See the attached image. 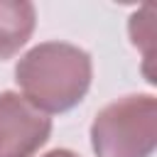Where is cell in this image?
Wrapping results in <instances>:
<instances>
[{
  "mask_svg": "<svg viewBox=\"0 0 157 157\" xmlns=\"http://www.w3.org/2000/svg\"><path fill=\"white\" fill-rule=\"evenodd\" d=\"M93 78L91 54L71 42H39L15 64L22 98L39 113H66L78 105Z\"/></svg>",
  "mask_w": 157,
  "mask_h": 157,
  "instance_id": "obj_1",
  "label": "cell"
},
{
  "mask_svg": "<svg viewBox=\"0 0 157 157\" xmlns=\"http://www.w3.org/2000/svg\"><path fill=\"white\" fill-rule=\"evenodd\" d=\"M96 157H152L157 147V98L130 93L103 105L91 123Z\"/></svg>",
  "mask_w": 157,
  "mask_h": 157,
  "instance_id": "obj_2",
  "label": "cell"
},
{
  "mask_svg": "<svg viewBox=\"0 0 157 157\" xmlns=\"http://www.w3.org/2000/svg\"><path fill=\"white\" fill-rule=\"evenodd\" d=\"M52 135V120L20 93H0V157H34Z\"/></svg>",
  "mask_w": 157,
  "mask_h": 157,
  "instance_id": "obj_3",
  "label": "cell"
},
{
  "mask_svg": "<svg viewBox=\"0 0 157 157\" xmlns=\"http://www.w3.org/2000/svg\"><path fill=\"white\" fill-rule=\"evenodd\" d=\"M37 10L27 0H0V61L15 56L32 37Z\"/></svg>",
  "mask_w": 157,
  "mask_h": 157,
  "instance_id": "obj_4",
  "label": "cell"
},
{
  "mask_svg": "<svg viewBox=\"0 0 157 157\" xmlns=\"http://www.w3.org/2000/svg\"><path fill=\"white\" fill-rule=\"evenodd\" d=\"M128 34H130V42L132 47H137L145 56V76L150 83H155V74L150 71V64H152V52H155V7L152 5H145L140 7L137 12L130 15L128 20Z\"/></svg>",
  "mask_w": 157,
  "mask_h": 157,
  "instance_id": "obj_5",
  "label": "cell"
},
{
  "mask_svg": "<svg viewBox=\"0 0 157 157\" xmlns=\"http://www.w3.org/2000/svg\"><path fill=\"white\" fill-rule=\"evenodd\" d=\"M42 157H78L74 150H66V147H56V150H52V152H47V155H42Z\"/></svg>",
  "mask_w": 157,
  "mask_h": 157,
  "instance_id": "obj_6",
  "label": "cell"
}]
</instances>
